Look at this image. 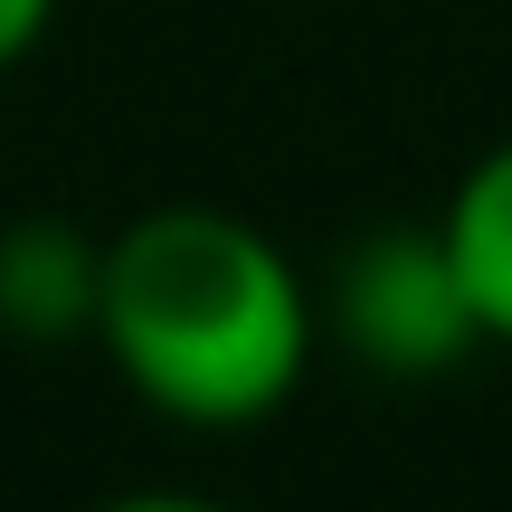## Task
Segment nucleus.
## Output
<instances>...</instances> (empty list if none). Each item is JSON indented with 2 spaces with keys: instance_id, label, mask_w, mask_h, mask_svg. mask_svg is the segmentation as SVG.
Returning a JSON list of instances; mask_svg holds the SVG:
<instances>
[{
  "instance_id": "obj_1",
  "label": "nucleus",
  "mask_w": 512,
  "mask_h": 512,
  "mask_svg": "<svg viewBox=\"0 0 512 512\" xmlns=\"http://www.w3.org/2000/svg\"><path fill=\"white\" fill-rule=\"evenodd\" d=\"M95 342L181 427H256L313 361V294L228 209H143L95 256Z\"/></svg>"
},
{
  "instance_id": "obj_2",
  "label": "nucleus",
  "mask_w": 512,
  "mask_h": 512,
  "mask_svg": "<svg viewBox=\"0 0 512 512\" xmlns=\"http://www.w3.org/2000/svg\"><path fill=\"white\" fill-rule=\"evenodd\" d=\"M332 323H342L351 361L399 370V380H427V370L465 361L484 342L437 228H380V238L351 247L342 285H332Z\"/></svg>"
},
{
  "instance_id": "obj_3",
  "label": "nucleus",
  "mask_w": 512,
  "mask_h": 512,
  "mask_svg": "<svg viewBox=\"0 0 512 512\" xmlns=\"http://www.w3.org/2000/svg\"><path fill=\"white\" fill-rule=\"evenodd\" d=\"M437 238H446V266H456V285H465V304H475L484 342H512V143H494L456 181Z\"/></svg>"
},
{
  "instance_id": "obj_4",
  "label": "nucleus",
  "mask_w": 512,
  "mask_h": 512,
  "mask_svg": "<svg viewBox=\"0 0 512 512\" xmlns=\"http://www.w3.org/2000/svg\"><path fill=\"white\" fill-rule=\"evenodd\" d=\"M95 256L105 247H76L67 228H10L0 238V313L19 332L95 323Z\"/></svg>"
},
{
  "instance_id": "obj_5",
  "label": "nucleus",
  "mask_w": 512,
  "mask_h": 512,
  "mask_svg": "<svg viewBox=\"0 0 512 512\" xmlns=\"http://www.w3.org/2000/svg\"><path fill=\"white\" fill-rule=\"evenodd\" d=\"M48 10L57 0H0V67H19V57L48 38Z\"/></svg>"
},
{
  "instance_id": "obj_6",
  "label": "nucleus",
  "mask_w": 512,
  "mask_h": 512,
  "mask_svg": "<svg viewBox=\"0 0 512 512\" xmlns=\"http://www.w3.org/2000/svg\"><path fill=\"white\" fill-rule=\"evenodd\" d=\"M105 512H228V503H200V494H124Z\"/></svg>"
}]
</instances>
